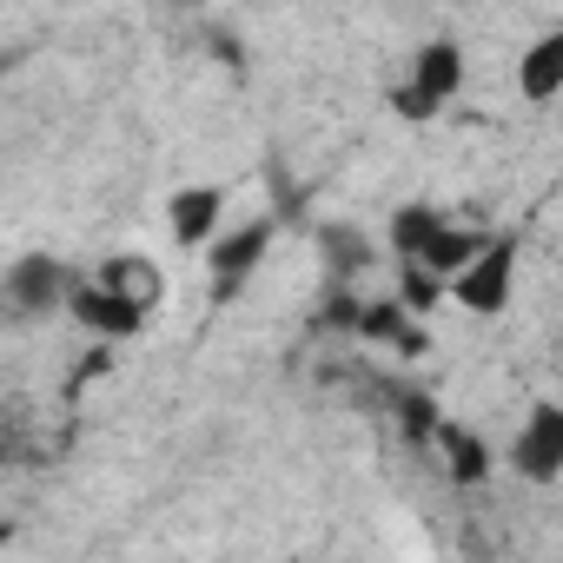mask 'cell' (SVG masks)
I'll use <instances>...</instances> for the list:
<instances>
[{"mask_svg":"<svg viewBox=\"0 0 563 563\" xmlns=\"http://www.w3.org/2000/svg\"><path fill=\"white\" fill-rule=\"evenodd\" d=\"M457 87H464V54H457L451 41H431V47H418L411 80L391 93V113H398V120H438V107H444Z\"/></svg>","mask_w":563,"mask_h":563,"instance_id":"1","label":"cell"},{"mask_svg":"<svg viewBox=\"0 0 563 563\" xmlns=\"http://www.w3.org/2000/svg\"><path fill=\"white\" fill-rule=\"evenodd\" d=\"M510 286H517V239H490L457 278H451V299L477 319H497L510 306Z\"/></svg>","mask_w":563,"mask_h":563,"instance_id":"2","label":"cell"},{"mask_svg":"<svg viewBox=\"0 0 563 563\" xmlns=\"http://www.w3.org/2000/svg\"><path fill=\"white\" fill-rule=\"evenodd\" d=\"M8 299H14L21 319H41V312L67 306V299H74L67 265H60L54 252H27V258H14V265H8Z\"/></svg>","mask_w":563,"mask_h":563,"instance_id":"3","label":"cell"},{"mask_svg":"<svg viewBox=\"0 0 563 563\" xmlns=\"http://www.w3.org/2000/svg\"><path fill=\"white\" fill-rule=\"evenodd\" d=\"M510 471L530 477V484L563 477V405H537V411H530V424H523L517 444H510Z\"/></svg>","mask_w":563,"mask_h":563,"instance_id":"4","label":"cell"},{"mask_svg":"<svg viewBox=\"0 0 563 563\" xmlns=\"http://www.w3.org/2000/svg\"><path fill=\"white\" fill-rule=\"evenodd\" d=\"M67 312H74L93 339H133V332L146 325V312H140L126 292H113V286H74Z\"/></svg>","mask_w":563,"mask_h":563,"instance_id":"5","label":"cell"},{"mask_svg":"<svg viewBox=\"0 0 563 563\" xmlns=\"http://www.w3.org/2000/svg\"><path fill=\"white\" fill-rule=\"evenodd\" d=\"M219 212H225V192L219 186H179L173 206H166V225L179 245H206L219 232Z\"/></svg>","mask_w":563,"mask_h":563,"instance_id":"6","label":"cell"},{"mask_svg":"<svg viewBox=\"0 0 563 563\" xmlns=\"http://www.w3.org/2000/svg\"><path fill=\"white\" fill-rule=\"evenodd\" d=\"M265 245H272V219H252V225H239V232L212 239V278H219V292H232V286H239V278L265 258Z\"/></svg>","mask_w":563,"mask_h":563,"instance_id":"7","label":"cell"},{"mask_svg":"<svg viewBox=\"0 0 563 563\" xmlns=\"http://www.w3.org/2000/svg\"><path fill=\"white\" fill-rule=\"evenodd\" d=\"M517 93L523 100H556L563 93V27L543 34V41H530V54L517 67Z\"/></svg>","mask_w":563,"mask_h":563,"instance_id":"8","label":"cell"},{"mask_svg":"<svg viewBox=\"0 0 563 563\" xmlns=\"http://www.w3.org/2000/svg\"><path fill=\"white\" fill-rule=\"evenodd\" d=\"M100 286H113V292H126L140 312H153L159 299H166V278H159V265H146V258H107V272H100Z\"/></svg>","mask_w":563,"mask_h":563,"instance_id":"9","label":"cell"},{"mask_svg":"<svg viewBox=\"0 0 563 563\" xmlns=\"http://www.w3.org/2000/svg\"><path fill=\"white\" fill-rule=\"evenodd\" d=\"M438 444H444L451 484H484V477H490V451H484V438H471L464 424H438Z\"/></svg>","mask_w":563,"mask_h":563,"instance_id":"10","label":"cell"},{"mask_svg":"<svg viewBox=\"0 0 563 563\" xmlns=\"http://www.w3.org/2000/svg\"><path fill=\"white\" fill-rule=\"evenodd\" d=\"M484 245H490L484 232H471V225H451V219H444V232H438V239H431V245H424L418 258H424L431 272H444V278H457V272H464V265H471V258H477Z\"/></svg>","mask_w":563,"mask_h":563,"instance_id":"11","label":"cell"},{"mask_svg":"<svg viewBox=\"0 0 563 563\" xmlns=\"http://www.w3.org/2000/svg\"><path fill=\"white\" fill-rule=\"evenodd\" d=\"M438 232H444V212H431L424 199H418V206H398V212H391V245H398V258H418V252H424V245H431Z\"/></svg>","mask_w":563,"mask_h":563,"instance_id":"12","label":"cell"},{"mask_svg":"<svg viewBox=\"0 0 563 563\" xmlns=\"http://www.w3.org/2000/svg\"><path fill=\"white\" fill-rule=\"evenodd\" d=\"M444 286H451V278L431 272L424 258H405V272H398V299H405V312H431V306L444 299Z\"/></svg>","mask_w":563,"mask_h":563,"instance_id":"13","label":"cell"},{"mask_svg":"<svg viewBox=\"0 0 563 563\" xmlns=\"http://www.w3.org/2000/svg\"><path fill=\"white\" fill-rule=\"evenodd\" d=\"M358 332H365V339H391V345H398V339H405V299L365 306V312H358Z\"/></svg>","mask_w":563,"mask_h":563,"instance_id":"14","label":"cell"},{"mask_svg":"<svg viewBox=\"0 0 563 563\" xmlns=\"http://www.w3.org/2000/svg\"><path fill=\"white\" fill-rule=\"evenodd\" d=\"M438 8H457V0H438Z\"/></svg>","mask_w":563,"mask_h":563,"instance_id":"15","label":"cell"}]
</instances>
